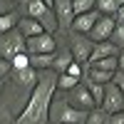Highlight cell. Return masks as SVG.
Returning <instances> with one entry per match:
<instances>
[{"mask_svg":"<svg viewBox=\"0 0 124 124\" xmlns=\"http://www.w3.org/2000/svg\"><path fill=\"white\" fill-rule=\"evenodd\" d=\"M117 20H119V23H124V5L119 8V13H117Z\"/></svg>","mask_w":124,"mask_h":124,"instance_id":"1f68e13d","label":"cell"},{"mask_svg":"<svg viewBox=\"0 0 124 124\" xmlns=\"http://www.w3.org/2000/svg\"><path fill=\"white\" fill-rule=\"evenodd\" d=\"M55 15H57V23H60V32H70L72 23L77 17V10H75V0H55Z\"/></svg>","mask_w":124,"mask_h":124,"instance_id":"8992f818","label":"cell"},{"mask_svg":"<svg viewBox=\"0 0 124 124\" xmlns=\"http://www.w3.org/2000/svg\"><path fill=\"white\" fill-rule=\"evenodd\" d=\"M65 97H67V102H70L72 107H77V109H82V112H89V109L97 107V104H94V97H92V92H89V87L82 85V82H79L75 89L65 92Z\"/></svg>","mask_w":124,"mask_h":124,"instance_id":"5b68a950","label":"cell"},{"mask_svg":"<svg viewBox=\"0 0 124 124\" xmlns=\"http://www.w3.org/2000/svg\"><path fill=\"white\" fill-rule=\"evenodd\" d=\"M10 10H15V8H13V0H0V15L10 13Z\"/></svg>","mask_w":124,"mask_h":124,"instance_id":"83f0119b","label":"cell"},{"mask_svg":"<svg viewBox=\"0 0 124 124\" xmlns=\"http://www.w3.org/2000/svg\"><path fill=\"white\" fill-rule=\"evenodd\" d=\"M102 17L99 10H89V13H79L75 17V23H72V30L75 32H82V35H89V30L97 25V20Z\"/></svg>","mask_w":124,"mask_h":124,"instance_id":"8fae6325","label":"cell"},{"mask_svg":"<svg viewBox=\"0 0 124 124\" xmlns=\"http://www.w3.org/2000/svg\"><path fill=\"white\" fill-rule=\"evenodd\" d=\"M75 62V55H72V50L65 47V50H60V52H55V62H52V70L57 72H67V67Z\"/></svg>","mask_w":124,"mask_h":124,"instance_id":"9a60e30c","label":"cell"},{"mask_svg":"<svg viewBox=\"0 0 124 124\" xmlns=\"http://www.w3.org/2000/svg\"><path fill=\"white\" fill-rule=\"evenodd\" d=\"M13 79H15V85H17V87H23V89H30V92H32L35 85H37V79H40V70H35V67L13 70Z\"/></svg>","mask_w":124,"mask_h":124,"instance_id":"30bf717a","label":"cell"},{"mask_svg":"<svg viewBox=\"0 0 124 124\" xmlns=\"http://www.w3.org/2000/svg\"><path fill=\"white\" fill-rule=\"evenodd\" d=\"M104 87L107 85H94V82L89 85V92H92V97H94V104L97 107L102 104V99H104Z\"/></svg>","mask_w":124,"mask_h":124,"instance_id":"484cf974","label":"cell"},{"mask_svg":"<svg viewBox=\"0 0 124 124\" xmlns=\"http://www.w3.org/2000/svg\"><path fill=\"white\" fill-rule=\"evenodd\" d=\"M112 82H114V85H117V87L124 92V72H122V70H119L117 75H114V79H112Z\"/></svg>","mask_w":124,"mask_h":124,"instance_id":"f1b7e54d","label":"cell"},{"mask_svg":"<svg viewBox=\"0 0 124 124\" xmlns=\"http://www.w3.org/2000/svg\"><path fill=\"white\" fill-rule=\"evenodd\" d=\"M8 75H13V65H10V60L0 57V79H5Z\"/></svg>","mask_w":124,"mask_h":124,"instance_id":"4316f807","label":"cell"},{"mask_svg":"<svg viewBox=\"0 0 124 124\" xmlns=\"http://www.w3.org/2000/svg\"><path fill=\"white\" fill-rule=\"evenodd\" d=\"M109 40H112L119 50H124V23H117V27H114V32H112Z\"/></svg>","mask_w":124,"mask_h":124,"instance_id":"cb8c5ba5","label":"cell"},{"mask_svg":"<svg viewBox=\"0 0 124 124\" xmlns=\"http://www.w3.org/2000/svg\"><path fill=\"white\" fill-rule=\"evenodd\" d=\"M17 30L25 35V40L27 37H35V35H40V32H45L42 30V25H40V20H32V17H20V23H17Z\"/></svg>","mask_w":124,"mask_h":124,"instance_id":"5bb4252c","label":"cell"},{"mask_svg":"<svg viewBox=\"0 0 124 124\" xmlns=\"http://www.w3.org/2000/svg\"><path fill=\"white\" fill-rule=\"evenodd\" d=\"M75 10L79 13H89V10H97V0H75Z\"/></svg>","mask_w":124,"mask_h":124,"instance_id":"d4e9b609","label":"cell"},{"mask_svg":"<svg viewBox=\"0 0 124 124\" xmlns=\"http://www.w3.org/2000/svg\"><path fill=\"white\" fill-rule=\"evenodd\" d=\"M20 52H27V40L20 30H10V32H0V57L13 60Z\"/></svg>","mask_w":124,"mask_h":124,"instance_id":"3957f363","label":"cell"},{"mask_svg":"<svg viewBox=\"0 0 124 124\" xmlns=\"http://www.w3.org/2000/svg\"><path fill=\"white\" fill-rule=\"evenodd\" d=\"M117 60H119V70L124 72V50H122V52H119V57H117Z\"/></svg>","mask_w":124,"mask_h":124,"instance_id":"4dcf8cb0","label":"cell"},{"mask_svg":"<svg viewBox=\"0 0 124 124\" xmlns=\"http://www.w3.org/2000/svg\"><path fill=\"white\" fill-rule=\"evenodd\" d=\"M102 109H107L109 114H117V112H124V92L114 85V82H109L104 87V99H102Z\"/></svg>","mask_w":124,"mask_h":124,"instance_id":"ba28073f","label":"cell"},{"mask_svg":"<svg viewBox=\"0 0 124 124\" xmlns=\"http://www.w3.org/2000/svg\"><path fill=\"white\" fill-rule=\"evenodd\" d=\"M42 3H45L47 8H55V0H42Z\"/></svg>","mask_w":124,"mask_h":124,"instance_id":"d6a6232c","label":"cell"},{"mask_svg":"<svg viewBox=\"0 0 124 124\" xmlns=\"http://www.w3.org/2000/svg\"><path fill=\"white\" fill-rule=\"evenodd\" d=\"M117 23L119 20L114 15H102L97 20V25L89 30V40L92 42H104V40H109L112 32H114V27H117Z\"/></svg>","mask_w":124,"mask_h":124,"instance_id":"9c48e42d","label":"cell"},{"mask_svg":"<svg viewBox=\"0 0 124 124\" xmlns=\"http://www.w3.org/2000/svg\"><path fill=\"white\" fill-rule=\"evenodd\" d=\"M122 52V50L112 42V40H104V42H94V50H92V55H89V62H94V60H102V57H117Z\"/></svg>","mask_w":124,"mask_h":124,"instance_id":"7c38bea8","label":"cell"},{"mask_svg":"<svg viewBox=\"0 0 124 124\" xmlns=\"http://www.w3.org/2000/svg\"><path fill=\"white\" fill-rule=\"evenodd\" d=\"M79 85V77H72L70 72H60L57 75V92H70Z\"/></svg>","mask_w":124,"mask_h":124,"instance_id":"ac0fdd59","label":"cell"},{"mask_svg":"<svg viewBox=\"0 0 124 124\" xmlns=\"http://www.w3.org/2000/svg\"><path fill=\"white\" fill-rule=\"evenodd\" d=\"M85 124H109V112L102 109V107H94L87 112V122Z\"/></svg>","mask_w":124,"mask_h":124,"instance_id":"ffe728a7","label":"cell"},{"mask_svg":"<svg viewBox=\"0 0 124 124\" xmlns=\"http://www.w3.org/2000/svg\"><path fill=\"white\" fill-rule=\"evenodd\" d=\"M10 65H13V70H25V67H30V52L15 55L13 60H10Z\"/></svg>","mask_w":124,"mask_h":124,"instance_id":"603a6c76","label":"cell"},{"mask_svg":"<svg viewBox=\"0 0 124 124\" xmlns=\"http://www.w3.org/2000/svg\"><path fill=\"white\" fill-rule=\"evenodd\" d=\"M0 124H10V122H8V119H3V117H0Z\"/></svg>","mask_w":124,"mask_h":124,"instance_id":"836d02e7","label":"cell"},{"mask_svg":"<svg viewBox=\"0 0 124 124\" xmlns=\"http://www.w3.org/2000/svg\"><path fill=\"white\" fill-rule=\"evenodd\" d=\"M27 52L30 55H52L57 52V40L50 32H40L35 37H27Z\"/></svg>","mask_w":124,"mask_h":124,"instance_id":"52a82bcc","label":"cell"},{"mask_svg":"<svg viewBox=\"0 0 124 124\" xmlns=\"http://www.w3.org/2000/svg\"><path fill=\"white\" fill-rule=\"evenodd\" d=\"M20 15L17 10H10V13H5V15H0V32H10V30H15L17 27V23H20Z\"/></svg>","mask_w":124,"mask_h":124,"instance_id":"e0dca14e","label":"cell"},{"mask_svg":"<svg viewBox=\"0 0 124 124\" xmlns=\"http://www.w3.org/2000/svg\"><path fill=\"white\" fill-rule=\"evenodd\" d=\"M55 62V52L52 55H30V67L35 70H50Z\"/></svg>","mask_w":124,"mask_h":124,"instance_id":"44dd1931","label":"cell"},{"mask_svg":"<svg viewBox=\"0 0 124 124\" xmlns=\"http://www.w3.org/2000/svg\"><path fill=\"white\" fill-rule=\"evenodd\" d=\"M119 57V55H117ZM117 57H102V60H94V62H89V65H94V67H99V70H104V72H119V60Z\"/></svg>","mask_w":124,"mask_h":124,"instance_id":"7402d4cb","label":"cell"},{"mask_svg":"<svg viewBox=\"0 0 124 124\" xmlns=\"http://www.w3.org/2000/svg\"><path fill=\"white\" fill-rule=\"evenodd\" d=\"M55 92H57V72L52 67L50 70H40L37 85H35L32 92H30L25 107L20 109V114L15 117L13 124H47Z\"/></svg>","mask_w":124,"mask_h":124,"instance_id":"6da1fadb","label":"cell"},{"mask_svg":"<svg viewBox=\"0 0 124 124\" xmlns=\"http://www.w3.org/2000/svg\"><path fill=\"white\" fill-rule=\"evenodd\" d=\"M67 47L72 50L75 60L85 65V62H89V55H92V50H94V42L89 40V35H82V32L70 30L67 32Z\"/></svg>","mask_w":124,"mask_h":124,"instance_id":"277c9868","label":"cell"},{"mask_svg":"<svg viewBox=\"0 0 124 124\" xmlns=\"http://www.w3.org/2000/svg\"><path fill=\"white\" fill-rule=\"evenodd\" d=\"M3 87H5V82H3V79H0V92H3Z\"/></svg>","mask_w":124,"mask_h":124,"instance_id":"e575fe53","label":"cell"},{"mask_svg":"<svg viewBox=\"0 0 124 124\" xmlns=\"http://www.w3.org/2000/svg\"><path fill=\"white\" fill-rule=\"evenodd\" d=\"M122 5H124V0H97V10L102 15H114L117 17Z\"/></svg>","mask_w":124,"mask_h":124,"instance_id":"d6986e66","label":"cell"},{"mask_svg":"<svg viewBox=\"0 0 124 124\" xmlns=\"http://www.w3.org/2000/svg\"><path fill=\"white\" fill-rule=\"evenodd\" d=\"M109 124H124V112H117V114H109Z\"/></svg>","mask_w":124,"mask_h":124,"instance_id":"f546056e","label":"cell"},{"mask_svg":"<svg viewBox=\"0 0 124 124\" xmlns=\"http://www.w3.org/2000/svg\"><path fill=\"white\" fill-rule=\"evenodd\" d=\"M20 5H23V15L32 17V20H40L45 15V10H50L42 0H20Z\"/></svg>","mask_w":124,"mask_h":124,"instance_id":"4fadbf2b","label":"cell"},{"mask_svg":"<svg viewBox=\"0 0 124 124\" xmlns=\"http://www.w3.org/2000/svg\"><path fill=\"white\" fill-rule=\"evenodd\" d=\"M47 124H55V122H47Z\"/></svg>","mask_w":124,"mask_h":124,"instance_id":"d590c367","label":"cell"},{"mask_svg":"<svg viewBox=\"0 0 124 124\" xmlns=\"http://www.w3.org/2000/svg\"><path fill=\"white\" fill-rule=\"evenodd\" d=\"M40 25H42V30H45V32H50V35H57V32H60V23H57L55 8L45 10V15L40 17Z\"/></svg>","mask_w":124,"mask_h":124,"instance_id":"2e32d148","label":"cell"},{"mask_svg":"<svg viewBox=\"0 0 124 124\" xmlns=\"http://www.w3.org/2000/svg\"><path fill=\"white\" fill-rule=\"evenodd\" d=\"M50 122H55V124H85L87 112L72 107L65 97V92H55L52 107H50Z\"/></svg>","mask_w":124,"mask_h":124,"instance_id":"7a4b0ae2","label":"cell"}]
</instances>
